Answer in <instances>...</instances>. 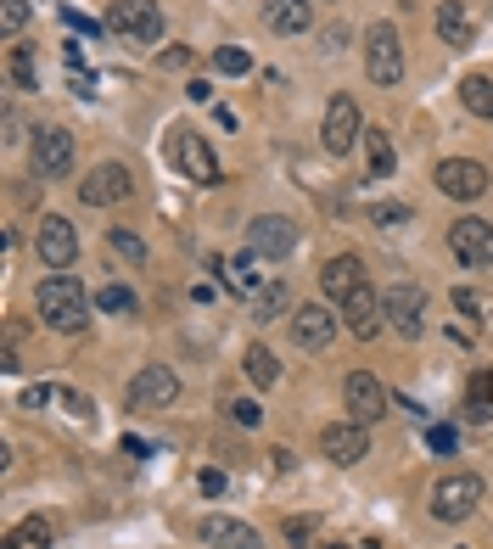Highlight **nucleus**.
<instances>
[{"label":"nucleus","mask_w":493,"mask_h":549,"mask_svg":"<svg viewBox=\"0 0 493 549\" xmlns=\"http://www.w3.org/2000/svg\"><path fill=\"white\" fill-rule=\"evenodd\" d=\"M107 29L129 45H157L163 40V6L157 0H118V6H107Z\"/></svg>","instance_id":"3"},{"label":"nucleus","mask_w":493,"mask_h":549,"mask_svg":"<svg viewBox=\"0 0 493 549\" xmlns=\"http://www.w3.org/2000/svg\"><path fill=\"white\" fill-rule=\"evenodd\" d=\"M6 549H51V521H40V516L17 521L12 533H6Z\"/></svg>","instance_id":"28"},{"label":"nucleus","mask_w":493,"mask_h":549,"mask_svg":"<svg viewBox=\"0 0 493 549\" xmlns=\"http://www.w3.org/2000/svg\"><path fill=\"white\" fill-rule=\"evenodd\" d=\"M381 309H387V325H393L398 337H421V314H426V292L421 286H393V292L381 297Z\"/></svg>","instance_id":"17"},{"label":"nucleus","mask_w":493,"mask_h":549,"mask_svg":"<svg viewBox=\"0 0 493 549\" xmlns=\"http://www.w3.org/2000/svg\"><path fill=\"white\" fill-rule=\"evenodd\" d=\"M365 152H370V174L376 180H387L398 169V152H393V135L387 129H365Z\"/></svg>","instance_id":"25"},{"label":"nucleus","mask_w":493,"mask_h":549,"mask_svg":"<svg viewBox=\"0 0 493 549\" xmlns=\"http://www.w3.org/2000/svg\"><path fill=\"white\" fill-rule=\"evenodd\" d=\"M365 73L376 85H398L404 79V40H398L393 23H370L365 34Z\"/></svg>","instance_id":"6"},{"label":"nucleus","mask_w":493,"mask_h":549,"mask_svg":"<svg viewBox=\"0 0 493 549\" xmlns=\"http://www.w3.org/2000/svg\"><path fill=\"white\" fill-rule=\"evenodd\" d=\"M163 152H169V163L185 174L191 185H219V157H213V146L202 141L197 129H169V141H163Z\"/></svg>","instance_id":"2"},{"label":"nucleus","mask_w":493,"mask_h":549,"mask_svg":"<svg viewBox=\"0 0 493 549\" xmlns=\"http://www.w3.org/2000/svg\"><path fill=\"white\" fill-rule=\"evenodd\" d=\"M241 365H247V381H253V387H275V381H281V359H275L264 342H253Z\"/></svg>","instance_id":"26"},{"label":"nucleus","mask_w":493,"mask_h":549,"mask_svg":"<svg viewBox=\"0 0 493 549\" xmlns=\"http://www.w3.org/2000/svg\"><path fill=\"white\" fill-rule=\"evenodd\" d=\"M426 443H432L437 454H454V443H460V432H454V426H432V432H426Z\"/></svg>","instance_id":"37"},{"label":"nucleus","mask_w":493,"mask_h":549,"mask_svg":"<svg viewBox=\"0 0 493 549\" xmlns=\"http://www.w3.org/2000/svg\"><path fill=\"white\" fill-rule=\"evenodd\" d=\"M437 34H443L449 51H465V45L477 40V23L465 12V0H443V6H437Z\"/></svg>","instance_id":"20"},{"label":"nucleus","mask_w":493,"mask_h":549,"mask_svg":"<svg viewBox=\"0 0 493 549\" xmlns=\"http://www.w3.org/2000/svg\"><path fill=\"white\" fill-rule=\"evenodd\" d=\"M286 309H292V292H286L281 281H269L264 292L253 297V320H264V325H269V320H281Z\"/></svg>","instance_id":"29"},{"label":"nucleus","mask_w":493,"mask_h":549,"mask_svg":"<svg viewBox=\"0 0 493 549\" xmlns=\"http://www.w3.org/2000/svg\"><path fill=\"white\" fill-rule=\"evenodd\" d=\"M320 454L331 465H359L370 454V432L359 421H337V426H325L320 432Z\"/></svg>","instance_id":"15"},{"label":"nucleus","mask_w":493,"mask_h":549,"mask_svg":"<svg viewBox=\"0 0 493 549\" xmlns=\"http://www.w3.org/2000/svg\"><path fill=\"white\" fill-rule=\"evenodd\" d=\"M409 219H415V208H409V202H381V208H376V225H387V230L409 225Z\"/></svg>","instance_id":"35"},{"label":"nucleus","mask_w":493,"mask_h":549,"mask_svg":"<svg viewBox=\"0 0 493 549\" xmlns=\"http://www.w3.org/2000/svg\"><path fill=\"white\" fill-rule=\"evenodd\" d=\"M40 320L51 325V331H62V337L85 331V325H90L85 286L73 281V275H45V281H40Z\"/></svg>","instance_id":"1"},{"label":"nucleus","mask_w":493,"mask_h":549,"mask_svg":"<svg viewBox=\"0 0 493 549\" xmlns=\"http://www.w3.org/2000/svg\"><path fill=\"white\" fill-rule=\"evenodd\" d=\"M107 247H113L118 258H129V264H146V241L135 236V230H113V236H107Z\"/></svg>","instance_id":"33"},{"label":"nucleus","mask_w":493,"mask_h":549,"mask_svg":"<svg viewBox=\"0 0 493 549\" xmlns=\"http://www.w3.org/2000/svg\"><path fill=\"white\" fill-rule=\"evenodd\" d=\"M34 247H40V264H45V269H68L73 258H79V230H73L62 213H45Z\"/></svg>","instance_id":"12"},{"label":"nucleus","mask_w":493,"mask_h":549,"mask_svg":"<svg viewBox=\"0 0 493 549\" xmlns=\"http://www.w3.org/2000/svg\"><path fill=\"white\" fill-rule=\"evenodd\" d=\"M23 23H29V0H0V34H6V40H17V34H23Z\"/></svg>","instance_id":"32"},{"label":"nucleus","mask_w":493,"mask_h":549,"mask_svg":"<svg viewBox=\"0 0 493 549\" xmlns=\"http://www.w3.org/2000/svg\"><path fill=\"white\" fill-rule=\"evenodd\" d=\"M449 253L460 258L465 269H488L493 264V225L488 219H471V213L454 219L449 225Z\"/></svg>","instance_id":"9"},{"label":"nucleus","mask_w":493,"mask_h":549,"mask_svg":"<svg viewBox=\"0 0 493 549\" xmlns=\"http://www.w3.org/2000/svg\"><path fill=\"white\" fill-rule=\"evenodd\" d=\"M286 533H292V538H309V533H314V521H303V516H292V521H286Z\"/></svg>","instance_id":"44"},{"label":"nucleus","mask_w":493,"mask_h":549,"mask_svg":"<svg viewBox=\"0 0 493 549\" xmlns=\"http://www.w3.org/2000/svg\"><path fill=\"white\" fill-rule=\"evenodd\" d=\"M342 45H348V29H325V51H331V57H337Z\"/></svg>","instance_id":"42"},{"label":"nucleus","mask_w":493,"mask_h":549,"mask_svg":"<svg viewBox=\"0 0 493 549\" xmlns=\"http://www.w3.org/2000/svg\"><path fill=\"white\" fill-rule=\"evenodd\" d=\"M320 141H325V152H331V157H348L353 146L365 141V113H359V101H353V96H331V101H325Z\"/></svg>","instance_id":"5"},{"label":"nucleus","mask_w":493,"mask_h":549,"mask_svg":"<svg viewBox=\"0 0 493 549\" xmlns=\"http://www.w3.org/2000/svg\"><path fill=\"white\" fill-rule=\"evenodd\" d=\"M460 101L471 118H493V79L488 73H465L460 79Z\"/></svg>","instance_id":"24"},{"label":"nucleus","mask_w":493,"mask_h":549,"mask_svg":"<svg viewBox=\"0 0 493 549\" xmlns=\"http://www.w3.org/2000/svg\"><path fill=\"white\" fill-rule=\"evenodd\" d=\"M309 0H264V29L275 34H303L309 29Z\"/></svg>","instance_id":"21"},{"label":"nucleus","mask_w":493,"mask_h":549,"mask_svg":"<svg viewBox=\"0 0 493 549\" xmlns=\"http://www.w3.org/2000/svg\"><path fill=\"white\" fill-rule=\"evenodd\" d=\"M225 286L230 292H241V297H258V275H253V258H225Z\"/></svg>","instance_id":"30"},{"label":"nucleus","mask_w":493,"mask_h":549,"mask_svg":"<svg viewBox=\"0 0 493 549\" xmlns=\"http://www.w3.org/2000/svg\"><path fill=\"white\" fill-rule=\"evenodd\" d=\"M174 398H180V376H174L169 365H141L135 376H129V387H124L129 409H169Z\"/></svg>","instance_id":"8"},{"label":"nucleus","mask_w":493,"mask_h":549,"mask_svg":"<svg viewBox=\"0 0 493 549\" xmlns=\"http://www.w3.org/2000/svg\"><path fill=\"white\" fill-rule=\"evenodd\" d=\"M157 62H163L169 73H185V68H191V51H185V45H174V51H163Z\"/></svg>","instance_id":"40"},{"label":"nucleus","mask_w":493,"mask_h":549,"mask_svg":"<svg viewBox=\"0 0 493 549\" xmlns=\"http://www.w3.org/2000/svg\"><path fill=\"white\" fill-rule=\"evenodd\" d=\"M185 96H191V101H208L213 85H208V79H191V85H185Z\"/></svg>","instance_id":"43"},{"label":"nucleus","mask_w":493,"mask_h":549,"mask_svg":"<svg viewBox=\"0 0 493 549\" xmlns=\"http://www.w3.org/2000/svg\"><path fill=\"white\" fill-rule=\"evenodd\" d=\"M471 426H482V421H493V370H477L471 376V387H465V409H460Z\"/></svg>","instance_id":"23"},{"label":"nucleus","mask_w":493,"mask_h":549,"mask_svg":"<svg viewBox=\"0 0 493 549\" xmlns=\"http://www.w3.org/2000/svg\"><path fill=\"white\" fill-rule=\"evenodd\" d=\"M213 68L225 73V79H247V73H253V57H247L241 45H219V51H213Z\"/></svg>","instance_id":"31"},{"label":"nucleus","mask_w":493,"mask_h":549,"mask_svg":"<svg viewBox=\"0 0 493 549\" xmlns=\"http://www.w3.org/2000/svg\"><path fill=\"white\" fill-rule=\"evenodd\" d=\"M51 398H57V387H45V381H40V387H29V393H23V409H45Z\"/></svg>","instance_id":"41"},{"label":"nucleus","mask_w":493,"mask_h":549,"mask_svg":"<svg viewBox=\"0 0 493 549\" xmlns=\"http://www.w3.org/2000/svg\"><path fill=\"white\" fill-rule=\"evenodd\" d=\"M6 73H12L17 90H40V62H34L29 45H12V51H6Z\"/></svg>","instance_id":"27"},{"label":"nucleus","mask_w":493,"mask_h":549,"mask_svg":"<svg viewBox=\"0 0 493 549\" xmlns=\"http://www.w3.org/2000/svg\"><path fill=\"white\" fill-rule=\"evenodd\" d=\"M197 488H202V493H213V499H219V493H225L230 482H225V471H213V465H208V471H202V477H197Z\"/></svg>","instance_id":"39"},{"label":"nucleus","mask_w":493,"mask_h":549,"mask_svg":"<svg viewBox=\"0 0 493 549\" xmlns=\"http://www.w3.org/2000/svg\"><path fill=\"white\" fill-rule=\"evenodd\" d=\"M57 404L68 409L73 421H90V398H79V393H68V387H57Z\"/></svg>","instance_id":"36"},{"label":"nucleus","mask_w":493,"mask_h":549,"mask_svg":"<svg viewBox=\"0 0 493 549\" xmlns=\"http://www.w3.org/2000/svg\"><path fill=\"white\" fill-rule=\"evenodd\" d=\"M381 320H387V309H381V297L370 292V281L365 286H353L348 297H342V325H348L359 342H370L381 331Z\"/></svg>","instance_id":"16"},{"label":"nucleus","mask_w":493,"mask_h":549,"mask_svg":"<svg viewBox=\"0 0 493 549\" xmlns=\"http://www.w3.org/2000/svg\"><path fill=\"white\" fill-rule=\"evenodd\" d=\"M477 505H482V477H471V471L437 477V488H432V516L437 521H471Z\"/></svg>","instance_id":"4"},{"label":"nucleus","mask_w":493,"mask_h":549,"mask_svg":"<svg viewBox=\"0 0 493 549\" xmlns=\"http://www.w3.org/2000/svg\"><path fill=\"white\" fill-rule=\"evenodd\" d=\"M247 253L269 258V264L292 258L297 253V225L286 219V213H258L253 225H247Z\"/></svg>","instance_id":"7"},{"label":"nucleus","mask_w":493,"mask_h":549,"mask_svg":"<svg viewBox=\"0 0 493 549\" xmlns=\"http://www.w3.org/2000/svg\"><path fill=\"white\" fill-rule=\"evenodd\" d=\"M292 342L297 348H309V353H320V348H331V337H337V320H331V309H320V303H303V309H292Z\"/></svg>","instance_id":"18"},{"label":"nucleus","mask_w":493,"mask_h":549,"mask_svg":"<svg viewBox=\"0 0 493 549\" xmlns=\"http://www.w3.org/2000/svg\"><path fill=\"white\" fill-rule=\"evenodd\" d=\"M320 549H353V544H320Z\"/></svg>","instance_id":"45"},{"label":"nucleus","mask_w":493,"mask_h":549,"mask_svg":"<svg viewBox=\"0 0 493 549\" xmlns=\"http://www.w3.org/2000/svg\"><path fill=\"white\" fill-rule=\"evenodd\" d=\"M230 421H236V426H258V404H253V398H236V404H230Z\"/></svg>","instance_id":"38"},{"label":"nucleus","mask_w":493,"mask_h":549,"mask_svg":"<svg viewBox=\"0 0 493 549\" xmlns=\"http://www.w3.org/2000/svg\"><path fill=\"white\" fill-rule=\"evenodd\" d=\"M29 157H34V180H62L73 169V135L68 129H40Z\"/></svg>","instance_id":"14"},{"label":"nucleus","mask_w":493,"mask_h":549,"mask_svg":"<svg viewBox=\"0 0 493 549\" xmlns=\"http://www.w3.org/2000/svg\"><path fill=\"white\" fill-rule=\"evenodd\" d=\"M320 286H325V292H331V297L342 303V297H348L353 286H365V264H359L353 253L331 258V264H325V275H320Z\"/></svg>","instance_id":"22"},{"label":"nucleus","mask_w":493,"mask_h":549,"mask_svg":"<svg viewBox=\"0 0 493 549\" xmlns=\"http://www.w3.org/2000/svg\"><path fill=\"white\" fill-rule=\"evenodd\" d=\"M437 185H443V197L454 202H477L488 191V169H482L477 157H443L437 163Z\"/></svg>","instance_id":"11"},{"label":"nucleus","mask_w":493,"mask_h":549,"mask_svg":"<svg viewBox=\"0 0 493 549\" xmlns=\"http://www.w3.org/2000/svg\"><path fill=\"white\" fill-rule=\"evenodd\" d=\"M129 191H135V174H129L124 163H101V169L85 174L79 202H85V208H118V202H129Z\"/></svg>","instance_id":"10"},{"label":"nucleus","mask_w":493,"mask_h":549,"mask_svg":"<svg viewBox=\"0 0 493 549\" xmlns=\"http://www.w3.org/2000/svg\"><path fill=\"white\" fill-rule=\"evenodd\" d=\"M202 544H213V549H258L264 538H258L247 521H236V516H208L202 521Z\"/></svg>","instance_id":"19"},{"label":"nucleus","mask_w":493,"mask_h":549,"mask_svg":"<svg viewBox=\"0 0 493 549\" xmlns=\"http://www.w3.org/2000/svg\"><path fill=\"white\" fill-rule=\"evenodd\" d=\"M342 404H348V421H359V426L387 415V393H381V381L370 376V370H353V376L342 381Z\"/></svg>","instance_id":"13"},{"label":"nucleus","mask_w":493,"mask_h":549,"mask_svg":"<svg viewBox=\"0 0 493 549\" xmlns=\"http://www.w3.org/2000/svg\"><path fill=\"white\" fill-rule=\"evenodd\" d=\"M96 309H107V314H135V292H124V286H101V297H96Z\"/></svg>","instance_id":"34"}]
</instances>
